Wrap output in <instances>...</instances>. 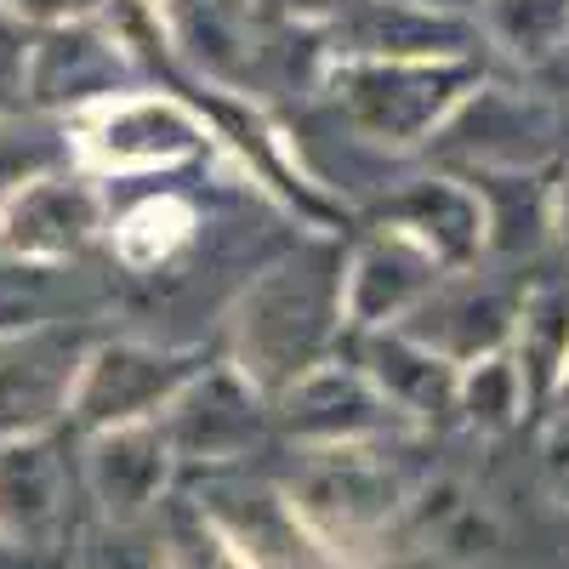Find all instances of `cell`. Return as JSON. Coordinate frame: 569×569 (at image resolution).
Masks as SVG:
<instances>
[{
    "mask_svg": "<svg viewBox=\"0 0 569 569\" xmlns=\"http://www.w3.org/2000/svg\"><path fill=\"white\" fill-rule=\"evenodd\" d=\"M552 240L569 251V171H563V182L552 188Z\"/></svg>",
    "mask_w": 569,
    "mask_h": 569,
    "instance_id": "83f0119b",
    "label": "cell"
},
{
    "mask_svg": "<svg viewBox=\"0 0 569 569\" xmlns=\"http://www.w3.org/2000/svg\"><path fill=\"white\" fill-rule=\"evenodd\" d=\"M246 7H251V0H166V18H171L177 46L188 58H200L206 74L240 80L251 69Z\"/></svg>",
    "mask_w": 569,
    "mask_h": 569,
    "instance_id": "ffe728a7",
    "label": "cell"
},
{
    "mask_svg": "<svg viewBox=\"0 0 569 569\" xmlns=\"http://www.w3.org/2000/svg\"><path fill=\"white\" fill-rule=\"evenodd\" d=\"M490 34L518 58H547L569 34V0H485Z\"/></svg>",
    "mask_w": 569,
    "mask_h": 569,
    "instance_id": "603a6c76",
    "label": "cell"
},
{
    "mask_svg": "<svg viewBox=\"0 0 569 569\" xmlns=\"http://www.w3.org/2000/svg\"><path fill=\"white\" fill-rule=\"evenodd\" d=\"M171 461L177 456L160 433V421H131V427H109V433L91 439L86 479L114 525H137L160 501V490L171 479Z\"/></svg>",
    "mask_w": 569,
    "mask_h": 569,
    "instance_id": "4fadbf2b",
    "label": "cell"
},
{
    "mask_svg": "<svg viewBox=\"0 0 569 569\" xmlns=\"http://www.w3.org/2000/svg\"><path fill=\"white\" fill-rule=\"evenodd\" d=\"M518 370H525L530 399H558V382L569 370V291H536L518 313Z\"/></svg>",
    "mask_w": 569,
    "mask_h": 569,
    "instance_id": "44dd1931",
    "label": "cell"
},
{
    "mask_svg": "<svg viewBox=\"0 0 569 569\" xmlns=\"http://www.w3.org/2000/svg\"><path fill=\"white\" fill-rule=\"evenodd\" d=\"M393 405L382 399V388L359 370L342 365H313L302 382L284 388V433L302 439L308 450H337V445H370L393 427Z\"/></svg>",
    "mask_w": 569,
    "mask_h": 569,
    "instance_id": "5b68a950",
    "label": "cell"
},
{
    "mask_svg": "<svg viewBox=\"0 0 569 569\" xmlns=\"http://www.w3.org/2000/svg\"><path fill=\"white\" fill-rule=\"evenodd\" d=\"M388 222L410 228L445 268H467L485 251V200H479V188H467V182L427 177V182L405 188L388 206Z\"/></svg>",
    "mask_w": 569,
    "mask_h": 569,
    "instance_id": "2e32d148",
    "label": "cell"
},
{
    "mask_svg": "<svg viewBox=\"0 0 569 569\" xmlns=\"http://www.w3.org/2000/svg\"><path fill=\"white\" fill-rule=\"evenodd\" d=\"M456 410H467V421L485 427V433H507V427L530 410V388H525L518 359L490 353L479 365H467L461 382H456Z\"/></svg>",
    "mask_w": 569,
    "mask_h": 569,
    "instance_id": "7402d4cb",
    "label": "cell"
},
{
    "mask_svg": "<svg viewBox=\"0 0 569 569\" xmlns=\"http://www.w3.org/2000/svg\"><path fill=\"white\" fill-rule=\"evenodd\" d=\"M353 0H268V12L279 18H297V23H325V18H342Z\"/></svg>",
    "mask_w": 569,
    "mask_h": 569,
    "instance_id": "4316f807",
    "label": "cell"
},
{
    "mask_svg": "<svg viewBox=\"0 0 569 569\" xmlns=\"http://www.w3.org/2000/svg\"><path fill=\"white\" fill-rule=\"evenodd\" d=\"M472 69L461 58L450 63H410V58H342L330 74L337 109L348 114L353 131L376 142H421L433 137L467 98Z\"/></svg>",
    "mask_w": 569,
    "mask_h": 569,
    "instance_id": "7a4b0ae2",
    "label": "cell"
},
{
    "mask_svg": "<svg viewBox=\"0 0 569 569\" xmlns=\"http://www.w3.org/2000/svg\"><path fill=\"white\" fill-rule=\"evenodd\" d=\"M80 569H166V547L142 530V518L137 525H109L86 541L80 552Z\"/></svg>",
    "mask_w": 569,
    "mask_h": 569,
    "instance_id": "d4e9b609",
    "label": "cell"
},
{
    "mask_svg": "<svg viewBox=\"0 0 569 569\" xmlns=\"http://www.w3.org/2000/svg\"><path fill=\"white\" fill-rule=\"evenodd\" d=\"M0 211H7V200H0Z\"/></svg>",
    "mask_w": 569,
    "mask_h": 569,
    "instance_id": "f1b7e54d",
    "label": "cell"
},
{
    "mask_svg": "<svg viewBox=\"0 0 569 569\" xmlns=\"http://www.w3.org/2000/svg\"><path fill=\"white\" fill-rule=\"evenodd\" d=\"M365 376L405 416H445V410H456L461 370L450 359H439V353H427L421 342H410L405 330L399 337H376L370 342V370Z\"/></svg>",
    "mask_w": 569,
    "mask_h": 569,
    "instance_id": "e0dca14e",
    "label": "cell"
},
{
    "mask_svg": "<svg viewBox=\"0 0 569 569\" xmlns=\"http://www.w3.org/2000/svg\"><path fill=\"white\" fill-rule=\"evenodd\" d=\"M200 365H188L182 353L166 348H142V342H114L86 353L74 393H69V416L91 433L109 427H131V421H160V410L194 382Z\"/></svg>",
    "mask_w": 569,
    "mask_h": 569,
    "instance_id": "3957f363",
    "label": "cell"
},
{
    "mask_svg": "<svg viewBox=\"0 0 569 569\" xmlns=\"http://www.w3.org/2000/svg\"><path fill=\"white\" fill-rule=\"evenodd\" d=\"M200 120L171 98H114L86 120L80 149L103 171H142V166H171L200 149Z\"/></svg>",
    "mask_w": 569,
    "mask_h": 569,
    "instance_id": "ba28073f",
    "label": "cell"
},
{
    "mask_svg": "<svg viewBox=\"0 0 569 569\" xmlns=\"http://www.w3.org/2000/svg\"><path fill=\"white\" fill-rule=\"evenodd\" d=\"M114 69H120V52L103 34L52 29L40 40L34 63H29V86H34L40 103H86V98L114 91Z\"/></svg>",
    "mask_w": 569,
    "mask_h": 569,
    "instance_id": "ac0fdd59",
    "label": "cell"
},
{
    "mask_svg": "<svg viewBox=\"0 0 569 569\" xmlns=\"http://www.w3.org/2000/svg\"><path fill=\"white\" fill-rule=\"evenodd\" d=\"M98 240V194L69 177H34L0 211V246L29 262H63Z\"/></svg>",
    "mask_w": 569,
    "mask_h": 569,
    "instance_id": "7c38bea8",
    "label": "cell"
},
{
    "mask_svg": "<svg viewBox=\"0 0 569 569\" xmlns=\"http://www.w3.org/2000/svg\"><path fill=\"white\" fill-rule=\"evenodd\" d=\"M308 479L297 507L308 512V525L325 536H348V530H376L382 518L399 507L393 472L370 461L365 445H337V450H308Z\"/></svg>",
    "mask_w": 569,
    "mask_h": 569,
    "instance_id": "9c48e42d",
    "label": "cell"
},
{
    "mask_svg": "<svg viewBox=\"0 0 569 569\" xmlns=\"http://www.w3.org/2000/svg\"><path fill=\"white\" fill-rule=\"evenodd\" d=\"M337 319H342V268L337 262H291V268L268 273L246 297L240 370L257 388L284 393L319 365Z\"/></svg>",
    "mask_w": 569,
    "mask_h": 569,
    "instance_id": "6da1fadb",
    "label": "cell"
},
{
    "mask_svg": "<svg viewBox=\"0 0 569 569\" xmlns=\"http://www.w3.org/2000/svg\"><path fill=\"white\" fill-rule=\"evenodd\" d=\"M547 479L569 501V410L552 421V433H547Z\"/></svg>",
    "mask_w": 569,
    "mask_h": 569,
    "instance_id": "484cf974",
    "label": "cell"
},
{
    "mask_svg": "<svg viewBox=\"0 0 569 569\" xmlns=\"http://www.w3.org/2000/svg\"><path fill=\"white\" fill-rule=\"evenodd\" d=\"M262 427L257 410V382L246 370H211L194 376L166 410H160V433L177 461H233Z\"/></svg>",
    "mask_w": 569,
    "mask_h": 569,
    "instance_id": "8992f818",
    "label": "cell"
},
{
    "mask_svg": "<svg viewBox=\"0 0 569 569\" xmlns=\"http://www.w3.org/2000/svg\"><path fill=\"white\" fill-rule=\"evenodd\" d=\"M63 525V467L40 433L0 439V541L40 552Z\"/></svg>",
    "mask_w": 569,
    "mask_h": 569,
    "instance_id": "5bb4252c",
    "label": "cell"
},
{
    "mask_svg": "<svg viewBox=\"0 0 569 569\" xmlns=\"http://www.w3.org/2000/svg\"><path fill=\"white\" fill-rule=\"evenodd\" d=\"M456 131H472L467 142H445V149H461L479 171H525L536 166L552 137H547V109L525 103V98H507V91H467L461 109L445 120Z\"/></svg>",
    "mask_w": 569,
    "mask_h": 569,
    "instance_id": "9a60e30c",
    "label": "cell"
},
{
    "mask_svg": "<svg viewBox=\"0 0 569 569\" xmlns=\"http://www.w3.org/2000/svg\"><path fill=\"white\" fill-rule=\"evenodd\" d=\"M485 200V246L501 257H525L552 233V188L530 171H479L472 177Z\"/></svg>",
    "mask_w": 569,
    "mask_h": 569,
    "instance_id": "d6986e66",
    "label": "cell"
},
{
    "mask_svg": "<svg viewBox=\"0 0 569 569\" xmlns=\"http://www.w3.org/2000/svg\"><path fill=\"white\" fill-rule=\"evenodd\" d=\"M342 23V58H410V63H450L472 40V23L456 12L421 7V0H353Z\"/></svg>",
    "mask_w": 569,
    "mask_h": 569,
    "instance_id": "8fae6325",
    "label": "cell"
},
{
    "mask_svg": "<svg viewBox=\"0 0 569 569\" xmlns=\"http://www.w3.org/2000/svg\"><path fill=\"white\" fill-rule=\"evenodd\" d=\"M80 353L69 337L34 330V337H0V439L40 433L58 410H69Z\"/></svg>",
    "mask_w": 569,
    "mask_h": 569,
    "instance_id": "30bf717a",
    "label": "cell"
},
{
    "mask_svg": "<svg viewBox=\"0 0 569 569\" xmlns=\"http://www.w3.org/2000/svg\"><path fill=\"white\" fill-rule=\"evenodd\" d=\"M518 313H525V297L512 284L479 279V273H461L450 284H433L405 319V337L421 342L427 353L450 359L456 370L479 365L490 353H501L518 330Z\"/></svg>",
    "mask_w": 569,
    "mask_h": 569,
    "instance_id": "277c9868",
    "label": "cell"
},
{
    "mask_svg": "<svg viewBox=\"0 0 569 569\" xmlns=\"http://www.w3.org/2000/svg\"><path fill=\"white\" fill-rule=\"evenodd\" d=\"M188 228H194V211H188V200H142L120 228H114V251L126 268H160L182 240Z\"/></svg>",
    "mask_w": 569,
    "mask_h": 569,
    "instance_id": "cb8c5ba5",
    "label": "cell"
},
{
    "mask_svg": "<svg viewBox=\"0 0 569 569\" xmlns=\"http://www.w3.org/2000/svg\"><path fill=\"white\" fill-rule=\"evenodd\" d=\"M439 279H445V262L427 251L410 228H393L388 222L342 268V319H353V325H393L427 291H433Z\"/></svg>",
    "mask_w": 569,
    "mask_h": 569,
    "instance_id": "52a82bcc",
    "label": "cell"
}]
</instances>
